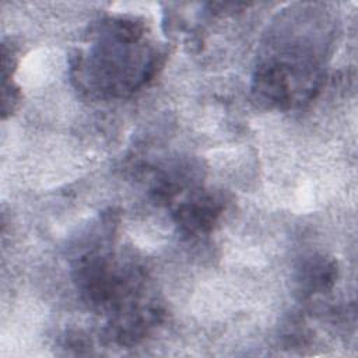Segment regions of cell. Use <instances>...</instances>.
<instances>
[{
    "instance_id": "4",
    "label": "cell",
    "mask_w": 358,
    "mask_h": 358,
    "mask_svg": "<svg viewBox=\"0 0 358 358\" xmlns=\"http://www.w3.org/2000/svg\"><path fill=\"white\" fill-rule=\"evenodd\" d=\"M20 91L17 87L10 84H3V95H1V110H3V117L7 116V113H11L18 101H20Z\"/></svg>"
},
{
    "instance_id": "1",
    "label": "cell",
    "mask_w": 358,
    "mask_h": 358,
    "mask_svg": "<svg viewBox=\"0 0 358 358\" xmlns=\"http://www.w3.org/2000/svg\"><path fill=\"white\" fill-rule=\"evenodd\" d=\"M144 24L131 17L101 22L94 48L87 56L78 55L71 67L78 87L96 95L123 96L151 80L161 55L144 43Z\"/></svg>"
},
{
    "instance_id": "3",
    "label": "cell",
    "mask_w": 358,
    "mask_h": 358,
    "mask_svg": "<svg viewBox=\"0 0 358 358\" xmlns=\"http://www.w3.org/2000/svg\"><path fill=\"white\" fill-rule=\"evenodd\" d=\"M337 262L323 255H315L305 260L298 270L296 281L305 296L323 294L333 288L337 278Z\"/></svg>"
},
{
    "instance_id": "2",
    "label": "cell",
    "mask_w": 358,
    "mask_h": 358,
    "mask_svg": "<svg viewBox=\"0 0 358 358\" xmlns=\"http://www.w3.org/2000/svg\"><path fill=\"white\" fill-rule=\"evenodd\" d=\"M224 211V200L218 194L200 193L180 203L173 221L185 235H201L210 232Z\"/></svg>"
}]
</instances>
